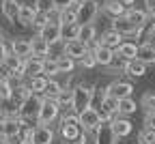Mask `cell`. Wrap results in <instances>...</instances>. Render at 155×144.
<instances>
[{
	"instance_id": "obj_49",
	"label": "cell",
	"mask_w": 155,
	"mask_h": 144,
	"mask_svg": "<svg viewBox=\"0 0 155 144\" xmlns=\"http://www.w3.org/2000/svg\"><path fill=\"white\" fill-rule=\"evenodd\" d=\"M121 2H123L125 7H129V5H134V2H136V0H121Z\"/></svg>"
},
{
	"instance_id": "obj_39",
	"label": "cell",
	"mask_w": 155,
	"mask_h": 144,
	"mask_svg": "<svg viewBox=\"0 0 155 144\" xmlns=\"http://www.w3.org/2000/svg\"><path fill=\"white\" fill-rule=\"evenodd\" d=\"M35 7H37V11L50 13V11L56 7V0H35Z\"/></svg>"
},
{
	"instance_id": "obj_26",
	"label": "cell",
	"mask_w": 155,
	"mask_h": 144,
	"mask_svg": "<svg viewBox=\"0 0 155 144\" xmlns=\"http://www.w3.org/2000/svg\"><path fill=\"white\" fill-rule=\"evenodd\" d=\"M61 28H63V41H73V39L80 37L82 24L80 22H71V24H61Z\"/></svg>"
},
{
	"instance_id": "obj_22",
	"label": "cell",
	"mask_w": 155,
	"mask_h": 144,
	"mask_svg": "<svg viewBox=\"0 0 155 144\" xmlns=\"http://www.w3.org/2000/svg\"><path fill=\"white\" fill-rule=\"evenodd\" d=\"M123 37L125 34H121L119 30H114V28H110V30H106L104 34H101V43L104 45H110V47H119L121 43H123Z\"/></svg>"
},
{
	"instance_id": "obj_9",
	"label": "cell",
	"mask_w": 155,
	"mask_h": 144,
	"mask_svg": "<svg viewBox=\"0 0 155 144\" xmlns=\"http://www.w3.org/2000/svg\"><path fill=\"white\" fill-rule=\"evenodd\" d=\"M39 34H41L50 45L61 43V41H63V28H61V24H54V22H50L48 26H43L41 30H39Z\"/></svg>"
},
{
	"instance_id": "obj_48",
	"label": "cell",
	"mask_w": 155,
	"mask_h": 144,
	"mask_svg": "<svg viewBox=\"0 0 155 144\" xmlns=\"http://www.w3.org/2000/svg\"><path fill=\"white\" fill-rule=\"evenodd\" d=\"M147 13H149V17H151V22H155V9H153V11H147Z\"/></svg>"
},
{
	"instance_id": "obj_36",
	"label": "cell",
	"mask_w": 155,
	"mask_h": 144,
	"mask_svg": "<svg viewBox=\"0 0 155 144\" xmlns=\"http://www.w3.org/2000/svg\"><path fill=\"white\" fill-rule=\"evenodd\" d=\"M71 22H78V11H73L71 7H65L61 13V24H71Z\"/></svg>"
},
{
	"instance_id": "obj_35",
	"label": "cell",
	"mask_w": 155,
	"mask_h": 144,
	"mask_svg": "<svg viewBox=\"0 0 155 144\" xmlns=\"http://www.w3.org/2000/svg\"><path fill=\"white\" fill-rule=\"evenodd\" d=\"M48 24H50V15L43 13V11H37V15H35V19H32V26H35L37 30H41V28L48 26Z\"/></svg>"
},
{
	"instance_id": "obj_21",
	"label": "cell",
	"mask_w": 155,
	"mask_h": 144,
	"mask_svg": "<svg viewBox=\"0 0 155 144\" xmlns=\"http://www.w3.org/2000/svg\"><path fill=\"white\" fill-rule=\"evenodd\" d=\"M138 58L147 65H155V45L153 43H140L138 45Z\"/></svg>"
},
{
	"instance_id": "obj_41",
	"label": "cell",
	"mask_w": 155,
	"mask_h": 144,
	"mask_svg": "<svg viewBox=\"0 0 155 144\" xmlns=\"http://www.w3.org/2000/svg\"><path fill=\"white\" fill-rule=\"evenodd\" d=\"M56 73H61V69H58V63H56V58H52V60H45V69H43V75H56Z\"/></svg>"
},
{
	"instance_id": "obj_27",
	"label": "cell",
	"mask_w": 155,
	"mask_h": 144,
	"mask_svg": "<svg viewBox=\"0 0 155 144\" xmlns=\"http://www.w3.org/2000/svg\"><path fill=\"white\" fill-rule=\"evenodd\" d=\"M125 17H129L131 19V22H136V24H138V26H147L149 24V13H144V11H138V9H127V13H125Z\"/></svg>"
},
{
	"instance_id": "obj_33",
	"label": "cell",
	"mask_w": 155,
	"mask_h": 144,
	"mask_svg": "<svg viewBox=\"0 0 155 144\" xmlns=\"http://www.w3.org/2000/svg\"><path fill=\"white\" fill-rule=\"evenodd\" d=\"M48 75H35L30 77V90L32 93H45V86H48Z\"/></svg>"
},
{
	"instance_id": "obj_20",
	"label": "cell",
	"mask_w": 155,
	"mask_h": 144,
	"mask_svg": "<svg viewBox=\"0 0 155 144\" xmlns=\"http://www.w3.org/2000/svg\"><path fill=\"white\" fill-rule=\"evenodd\" d=\"M11 52H15L17 56H22V58L30 56L32 54V41H28V39H13Z\"/></svg>"
},
{
	"instance_id": "obj_30",
	"label": "cell",
	"mask_w": 155,
	"mask_h": 144,
	"mask_svg": "<svg viewBox=\"0 0 155 144\" xmlns=\"http://www.w3.org/2000/svg\"><path fill=\"white\" fill-rule=\"evenodd\" d=\"M56 63H58L61 73H73V69H75V60L71 56H67V54H61V56L56 58Z\"/></svg>"
},
{
	"instance_id": "obj_17",
	"label": "cell",
	"mask_w": 155,
	"mask_h": 144,
	"mask_svg": "<svg viewBox=\"0 0 155 144\" xmlns=\"http://www.w3.org/2000/svg\"><path fill=\"white\" fill-rule=\"evenodd\" d=\"M104 13L110 15L112 19H116V17H123L127 13V7L121 2V0H106L104 2Z\"/></svg>"
},
{
	"instance_id": "obj_10",
	"label": "cell",
	"mask_w": 155,
	"mask_h": 144,
	"mask_svg": "<svg viewBox=\"0 0 155 144\" xmlns=\"http://www.w3.org/2000/svg\"><path fill=\"white\" fill-rule=\"evenodd\" d=\"M86 52H88V45H86V43H82L80 39L65 41V54H67V56H71L73 60H82Z\"/></svg>"
},
{
	"instance_id": "obj_19",
	"label": "cell",
	"mask_w": 155,
	"mask_h": 144,
	"mask_svg": "<svg viewBox=\"0 0 155 144\" xmlns=\"http://www.w3.org/2000/svg\"><path fill=\"white\" fill-rule=\"evenodd\" d=\"M19 11H22L19 2H15V0H2V15L9 22H19Z\"/></svg>"
},
{
	"instance_id": "obj_3",
	"label": "cell",
	"mask_w": 155,
	"mask_h": 144,
	"mask_svg": "<svg viewBox=\"0 0 155 144\" xmlns=\"http://www.w3.org/2000/svg\"><path fill=\"white\" fill-rule=\"evenodd\" d=\"M78 116H80V127H82L84 131H97V127L104 123L99 110H95V108H91V106H88L86 110H82Z\"/></svg>"
},
{
	"instance_id": "obj_37",
	"label": "cell",
	"mask_w": 155,
	"mask_h": 144,
	"mask_svg": "<svg viewBox=\"0 0 155 144\" xmlns=\"http://www.w3.org/2000/svg\"><path fill=\"white\" fill-rule=\"evenodd\" d=\"M80 63H82V67H84V69H93V67L99 65V63H97V56H95V52H93V50H88V52L84 54V58L80 60Z\"/></svg>"
},
{
	"instance_id": "obj_5",
	"label": "cell",
	"mask_w": 155,
	"mask_h": 144,
	"mask_svg": "<svg viewBox=\"0 0 155 144\" xmlns=\"http://www.w3.org/2000/svg\"><path fill=\"white\" fill-rule=\"evenodd\" d=\"M116 140H119V136L114 133L112 123L104 120L101 125L97 127V131H95V142L97 144H116Z\"/></svg>"
},
{
	"instance_id": "obj_28",
	"label": "cell",
	"mask_w": 155,
	"mask_h": 144,
	"mask_svg": "<svg viewBox=\"0 0 155 144\" xmlns=\"http://www.w3.org/2000/svg\"><path fill=\"white\" fill-rule=\"evenodd\" d=\"M82 41V43H86V45H91L93 41L97 39V30H95V26L93 24H82V28H80V37H78Z\"/></svg>"
},
{
	"instance_id": "obj_51",
	"label": "cell",
	"mask_w": 155,
	"mask_h": 144,
	"mask_svg": "<svg viewBox=\"0 0 155 144\" xmlns=\"http://www.w3.org/2000/svg\"><path fill=\"white\" fill-rule=\"evenodd\" d=\"M80 2H93V0H80Z\"/></svg>"
},
{
	"instance_id": "obj_4",
	"label": "cell",
	"mask_w": 155,
	"mask_h": 144,
	"mask_svg": "<svg viewBox=\"0 0 155 144\" xmlns=\"http://www.w3.org/2000/svg\"><path fill=\"white\" fill-rule=\"evenodd\" d=\"M58 112H61V103H58L56 99L45 97V99H43V106H41V114H39V123H43V125H50V123L56 120Z\"/></svg>"
},
{
	"instance_id": "obj_34",
	"label": "cell",
	"mask_w": 155,
	"mask_h": 144,
	"mask_svg": "<svg viewBox=\"0 0 155 144\" xmlns=\"http://www.w3.org/2000/svg\"><path fill=\"white\" fill-rule=\"evenodd\" d=\"M63 93V86L58 84V82H54V80H50L48 82V86H45V97H50V99H58V95Z\"/></svg>"
},
{
	"instance_id": "obj_7",
	"label": "cell",
	"mask_w": 155,
	"mask_h": 144,
	"mask_svg": "<svg viewBox=\"0 0 155 144\" xmlns=\"http://www.w3.org/2000/svg\"><path fill=\"white\" fill-rule=\"evenodd\" d=\"M99 108H101V110H99L101 118H104V120H112L114 114H119V99L106 93V95L101 97V106H99Z\"/></svg>"
},
{
	"instance_id": "obj_29",
	"label": "cell",
	"mask_w": 155,
	"mask_h": 144,
	"mask_svg": "<svg viewBox=\"0 0 155 144\" xmlns=\"http://www.w3.org/2000/svg\"><path fill=\"white\" fill-rule=\"evenodd\" d=\"M37 15V7L35 5H22V11H19V22H22L24 26H30L32 19Z\"/></svg>"
},
{
	"instance_id": "obj_23",
	"label": "cell",
	"mask_w": 155,
	"mask_h": 144,
	"mask_svg": "<svg viewBox=\"0 0 155 144\" xmlns=\"http://www.w3.org/2000/svg\"><path fill=\"white\" fill-rule=\"evenodd\" d=\"M61 136L67 142H75L78 138L82 136V127L80 125H71V123H63V125H61Z\"/></svg>"
},
{
	"instance_id": "obj_8",
	"label": "cell",
	"mask_w": 155,
	"mask_h": 144,
	"mask_svg": "<svg viewBox=\"0 0 155 144\" xmlns=\"http://www.w3.org/2000/svg\"><path fill=\"white\" fill-rule=\"evenodd\" d=\"M112 28L114 30H119L121 34H138L140 30H142V26H138L136 22H131L129 17H116L114 22H112Z\"/></svg>"
},
{
	"instance_id": "obj_15",
	"label": "cell",
	"mask_w": 155,
	"mask_h": 144,
	"mask_svg": "<svg viewBox=\"0 0 155 144\" xmlns=\"http://www.w3.org/2000/svg\"><path fill=\"white\" fill-rule=\"evenodd\" d=\"M110 123H112V129H114V133L119 136V138H127L134 131V125H131L127 118H123V114H119L116 118H112Z\"/></svg>"
},
{
	"instance_id": "obj_52",
	"label": "cell",
	"mask_w": 155,
	"mask_h": 144,
	"mask_svg": "<svg viewBox=\"0 0 155 144\" xmlns=\"http://www.w3.org/2000/svg\"><path fill=\"white\" fill-rule=\"evenodd\" d=\"M153 24H155V22H153Z\"/></svg>"
},
{
	"instance_id": "obj_12",
	"label": "cell",
	"mask_w": 155,
	"mask_h": 144,
	"mask_svg": "<svg viewBox=\"0 0 155 144\" xmlns=\"http://www.w3.org/2000/svg\"><path fill=\"white\" fill-rule=\"evenodd\" d=\"M2 63L7 65V69L11 71V75H24V63H22V56H17L15 52H7V56L2 58Z\"/></svg>"
},
{
	"instance_id": "obj_38",
	"label": "cell",
	"mask_w": 155,
	"mask_h": 144,
	"mask_svg": "<svg viewBox=\"0 0 155 144\" xmlns=\"http://www.w3.org/2000/svg\"><path fill=\"white\" fill-rule=\"evenodd\" d=\"M140 108H144L147 112H149V110H155V93H144V95H142Z\"/></svg>"
},
{
	"instance_id": "obj_47",
	"label": "cell",
	"mask_w": 155,
	"mask_h": 144,
	"mask_svg": "<svg viewBox=\"0 0 155 144\" xmlns=\"http://www.w3.org/2000/svg\"><path fill=\"white\" fill-rule=\"evenodd\" d=\"M144 5H147V11H153L155 9V0H144Z\"/></svg>"
},
{
	"instance_id": "obj_32",
	"label": "cell",
	"mask_w": 155,
	"mask_h": 144,
	"mask_svg": "<svg viewBox=\"0 0 155 144\" xmlns=\"http://www.w3.org/2000/svg\"><path fill=\"white\" fill-rule=\"evenodd\" d=\"M134 112H136V101H134L131 97H123V99H119V114L129 116V114H134Z\"/></svg>"
},
{
	"instance_id": "obj_1",
	"label": "cell",
	"mask_w": 155,
	"mask_h": 144,
	"mask_svg": "<svg viewBox=\"0 0 155 144\" xmlns=\"http://www.w3.org/2000/svg\"><path fill=\"white\" fill-rule=\"evenodd\" d=\"M41 106H43V99L39 97L37 93H32L22 106H19V118H22V125L30 120H39V114H41Z\"/></svg>"
},
{
	"instance_id": "obj_2",
	"label": "cell",
	"mask_w": 155,
	"mask_h": 144,
	"mask_svg": "<svg viewBox=\"0 0 155 144\" xmlns=\"http://www.w3.org/2000/svg\"><path fill=\"white\" fill-rule=\"evenodd\" d=\"M71 93H73V101H71L73 112L80 114L82 110H86V108L91 106V99H93V88H88V86H75Z\"/></svg>"
},
{
	"instance_id": "obj_46",
	"label": "cell",
	"mask_w": 155,
	"mask_h": 144,
	"mask_svg": "<svg viewBox=\"0 0 155 144\" xmlns=\"http://www.w3.org/2000/svg\"><path fill=\"white\" fill-rule=\"evenodd\" d=\"M7 52H9V50L5 47V43H2V41H0V60H2V58L7 56Z\"/></svg>"
},
{
	"instance_id": "obj_6",
	"label": "cell",
	"mask_w": 155,
	"mask_h": 144,
	"mask_svg": "<svg viewBox=\"0 0 155 144\" xmlns=\"http://www.w3.org/2000/svg\"><path fill=\"white\" fill-rule=\"evenodd\" d=\"M97 13H99L97 0H93V2H82V7L78 9V22H80V24H93Z\"/></svg>"
},
{
	"instance_id": "obj_42",
	"label": "cell",
	"mask_w": 155,
	"mask_h": 144,
	"mask_svg": "<svg viewBox=\"0 0 155 144\" xmlns=\"http://www.w3.org/2000/svg\"><path fill=\"white\" fill-rule=\"evenodd\" d=\"M2 144H26V140H24L22 133H13V136H5Z\"/></svg>"
},
{
	"instance_id": "obj_16",
	"label": "cell",
	"mask_w": 155,
	"mask_h": 144,
	"mask_svg": "<svg viewBox=\"0 0 155 144\" xmlns=\"http://www.w3.org/2000/svg\"><path fill=\"white\" fill-rule=\"evenodd\" d=\"M123 71L131 77H142L147 73V63H142L140 58H131V60H125V67Z\"/></svg>"
},
{
	"instance_id": "obj_43",
	"label": "cell",
	"mask_w": 155,
	"mask_h": 144,
	"mask_svg": "<svg viewBox=\"0 0 155 144\" xmlns=\"http://www.w3.org/2000/svg\"><path fill=\"white\" fill-rule=\"evenodd\" d=\"M144 125L149 129H155V110H149L147 116H144Z\"/></svg>"
},
{
	"instance_id": "obj_14",
	"label": "cell",
	"mask_w": 155,
	"mask_h": 144,
	"mask_svg": "<svg viewBox=\"0 0 155 144\" xmlns=\"http://www.w3.org/2000/svg\"><path fill=\"white\" fill-rule=\"evenodd\" d=\"M43 69H45V60L43 58H28L24 63V75L26 77H35V75H43Z\"/></svg>"
},
{
	"instance_id": "obj_50",
	"label": "cell",
	"mask_w": 155,
	"mask_h": 144,
	"mask_svg": "<svg viewBox=\"0 0 155 144\" xmlns=\"http://www.w3.org/2000/svg\"><path fill=\"white\" fill-rule=\"evenodd\" d=\"M2 80H5V77H2V75H0V86H2Z\"/></svg>"
},
{
	"instance_id": "obj_44",
	"label": "cell",
	"mask_w": 155,
	"mask_h": 144,
	"mask_svg": "<svg viewBox=\"0 0 155 144\" xmlns=\"http://www.w3.org/2000/svg\"><path fill=\"white\" fill-rule=\"evenodd\" d=\"M5 131H7V118L2 116L0 118V138H5Z\"/></svg>"
},
{
	"instance_id": "obj_40",
	"label": "cell",
	"mask_w": 155,
	"mask_h": 144,
	"mask_svg": "<svg viewBox=\"0 0 155 144\" xmlns=\"http://www.w3.org/2000/svg\"><path fill=\"white\" fill-rule=\"evenodd\" d=\"M138 140H140V144H155V129H144L140 136H138Z\"/></svg>"
},
{
	"instance_id": "obj_45",
	"label": "cell",
	"mask_w": 155,
	"mask_h": 144,
	"mask_svg": "<svg viewBox=\"0 0 155 144\" xmlns=\"http://www.w3.org/2000/svg\"><path fill=\"white\" fill-rule=\"evenodd\" d=\"M69 5H71V0H56V7H61V9H65Z\"/></svg>"
},
{
	"instance_id": "obj_25",
	"label": "cell",
	"mask_w": 155,
	"mask_h": 144,
	"mask_svg": "<svg viewBox=\"0 0 155 144\" xmlns=\"http://www.w3.org/2000/svg\"><path fill=\"white\" fill-rule=\"evenodd\" d=\"M116 54H119L123 60L138 58V45H136V43H127V41H123V43L116 47Z\"/></svg>"
},
{
	"instance_id": "obj_13",
	"label": "cell",
	"mask_w": 155,
	"mask_h": 144,
	"mask_svg": "<svg viewBox=\"0 0 155 144\" xmlns=\"http://www.w3.org/2000/svg\"><path fill=\"white\" fill-rule=\"evenodd\" d=\"M106 93H108V95H112V97H116V99H123V97H131L134 86L129 84V82L119 80V82H112V84L108 86V90H106Z\"/></svg>"
},
{
	"instance_id": "obj_11",
	"label": "cell",
	"mask_w": 155,
	"mask_h": 144,
	"mask_svg": "<svg viewBox=\"0 0 155 144\" xmlns=\"http://www.w3.org/2000/svg\"><path fill=\"white\" fill-rule=\"evenodd\" d=\"M93 52H95V56H97V63L104 65V67L112 65V60H114V56H116V54H114V47L104 45V43H95Z\"/></svg>"
},
{
	"instance_id": "obj_24",
	"label": "cell",
	"mask_w": 155,
	"mask_h": 144,
	"mask_svg": "<svg viewBox=\"0 0 155 144\" xmlns=\"http://www.w3.org/2000/svg\"><path fill=\"white\" fill-rule=\"evenodd\" d=\"M50 43H48V41L41 37V34H39V37H35L32 39V56H39V58H45L48 54H50Z\"/></svg>"
},
{
	"instance_id": "obj_18",
	"label": "cell",
	"mask_w": 155,
	"mask_h": 144,
	"mask_svg": "<svg viewBox=\"0 0 155 144\" xmlns=\"http://www.w3.org/2000/svg\"><path fill=\"white\" fill-rule=\"evenodd\" d=\"M52 140H54V133H52V127H48V125H39V127H35V136H32V144H52Z\"/></svg>"
},
{
	"instance_id": "obj_31",
	"label": "cell",
	"mask_w": 155,
	"mask_h": 144,
	"mask_svg": "<svg viewBox=\"0 0 155 144\" xmlns=\"http://www.w3.org/2000/svg\"><path fill=\"white\" fill-rule=\"evenodd\" d=\"M30 95H32L30 86H15V88H13V95H11V99L15 101L17 106H22V103H24V101H26Z\"/></svg>"
}]
</instances>
